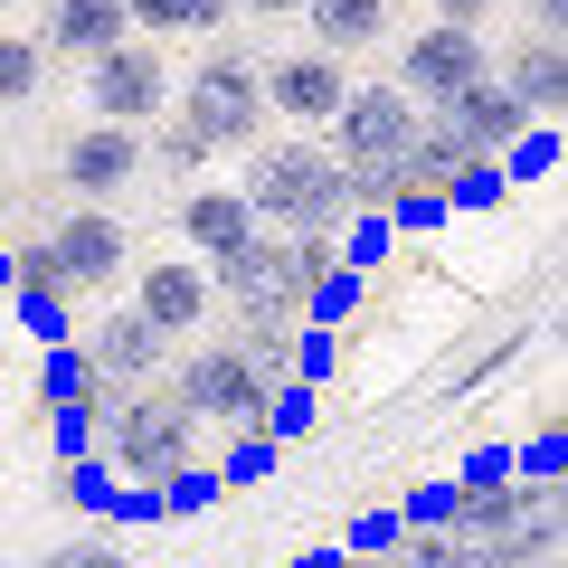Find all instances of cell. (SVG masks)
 <instances>
[{
    "label": "cell",
    "instance_id": "obj_1",
    "mask_svg": "<svg viewBox=\"0 0 568 568\" xmlns=\"http://www.w3.org/2000/svg\"><path fill=\"white\" fill-rule=\"evenodd\" d=\"M237 200L256 209V227H284V237H332L351 209V171L342 152H323V142H275V152H256V171L237 181Z\"/></svg>",
    "mask_w": 568,
    "mask_h": 568
},
{
    "label": "cell",
    "instance_id": "obj_2",
    "mask_svg": "<svg viewBox=\"0 0 568 568\" xmlns=\"http://www.w3.org/2000/svg\"><path fill=\"white\" fill-rule=\"evenodd\" d=\"M332 256H342V246L313 237V227H304V237H284V227H256V237H246L227 265H209V275H219V294H275V304L304 313V304H313V284L332 275Z\"/></svg>",
    "mask_w": 568,
    "mask_h": 568
},
{
    "label": "cell",
    "instance_id": "obj_3",
    "mask_svg": "<svg viewBox=\"0 0 568 568\" xmlns=\"http://www.w3.org/2000/svg\"><path fill=\"white\" fill-rule=\"evenodd\" d=\"M265 114H275V104H265V77L237 58V48L200 58V77L181 85V123L209 142V152H227V142H256V133H265Z\"/></svg>",
    "mask_w": 568,
    "mask_h": 568
},
{
    "label": "cell",
    "instance_id": "obj_4",
    "mask_svg": "<svg viewBox=\"0 0 568 568\" xmlns=\"http://www.w3.org/2000/svg\"><path fill=\"white\" fill-rule=\"evenodd\" d=\"M85 104H95V123H162L171 104V67L152 39H114L85 58Z\"/></svg>",
    "mask_w": 568,
    "mask_h": 568
},
{
    "label": "cell",
    "instance_id": "obj_5",
    "mask_svg": "<svg viewBox=\"0 0 568 568\" xmlns=\"http://www.w3.org/2000/svg\"><path fill=\"white\" fill-rule=\"evenodd\" d=\"M181 407L190 417H219V426H256L265 417V369L237 342H200L181 361Z\"/></svg>",
    "mask_w": 568,
    "mask_h": 568
},
{
    "label": "cell",
    "instance_id": "obj_6",
    "mask_svg": "<svg viewBox=\"0 0 568 568\" xmlns=\"http://www.w3.org/2000/svg\"><path fill=\"white\" fill-rule=\"evenodd\" d=\"M474 77H493V48H484V29L426 20L417 39L398 48V95H426V104H446L455 85H474Z\"/></svg>",
    "mask_w": 568,
    "mask_h": 568
},
{
    "label": "cell",
    "instance_id": "obj_7",
    "mask_svg": "<svg viewBox=\"0 0 568 568\" xmlns=\"http://www.w3.org/2000/svg\"><path fill=\"white\" fill-rule=\"evenodd\" d=\"M114 465L123 474H142V484H152V474H181L190 465V407L181 398H114Z\"/></svg>",
    "mask_w": 568,
    "mask_h": 568
},
{
    "label": "cell",
    "instance_id": "obj_8",
    "mask_svg": "<svg viewBox=\"0 0 568 568\" xmlns=\"http://www.w3.org/2000/svg\"><path fill=\"white\" fill-rule=\"evenodd\" d=\"M152 162V142H142V123H85L77 142H67V162H58V181L77 190L85 209H114L123 190H133V171Z\"/></svg>",
    "mask_w": 568,
    "mask_h": 568
},
{
    "label": "cell",
    "instance_id": "obj_9",
    "mask_svg": "<svg viewBox=\"0 0 568 568\" xmlns=\"http://www.w3.org/2000/svg\"><path fill=\"white\" fill-rule=\"evenodd\" d=\"M407 133H417V95H398V85H351V95L332 104L342 162H398Z\"/></svg>",
    "mask_w": 568,
    "mask_h": 568
},
{
    "label": "cell",
    "instance_id": "obj_10",
    "mask_svg": "<svg viewBox=\"0 0 568 568\" xmlns=\"http://www.w3.org/2000/svg\"><path fill=\"white\" fill-rule=\"evenodd\" d=\"M123 246H133V227H123L114 209H77V219H58V237H48V265H58L67 294H95V284L123 275Z\"/></svg>",
    "mask_w": 568,
    "mask_h": 568
},
{
    "label": "cell",
    "instance_id": "obj_11",
    "mask_svg": "<svg viewBox=\"0 0 568 568\" xmlns=\"http://www.w3.org/2000/svg\"><path fill=\"white\" fill-rule=\"evenodd\" d=\"M256 77H265V104H284L294 123H332V104L351 95V67L323 58V48H294V58L256 67Z\"/></svg>",
    "mask_w": 568,
    "mask_h": 568
},
{
    "label": "cell",
    "instance_id": "obj_12",
    "mask_svg": "<svg viewBox=\"0 0 568 568\" xmlns=\"http://www.w3.org/2000/svg\"><path fill=\"white\" fill-rule=\"evenodd\" d=\"M436 114H446V123H455V133H465V142H474V152H511V142H521V133H530V123H540V114H530V104H521V95H511V85H503V77H474V85H455V95H446V104H436Z\"/></svg>",
    "mask_w": 568,
    "mask_h": 568
},
{
    "label": "cell",
    "instance_id": "obj_13",
    "mask_svg": "<svg viewBox=\"0 0 568 568\" xmlns=\"http://www.w3.org/2000/svg\"><path fill=\"white\" fill-rule=\"evenodd\" d=\"M133 313L162 332V342L200 332V323H209V265H152V275H142V294H133Z\"/></svg>",
    "mask_w": 568,
    "mask_h": 568
},
{
    "label": "cell",
    "instance_id": "obj_14",
    "mask_svg": "<svg viewBox=\"0 0 568 568\" xmlns=\"http://www.w3.org/2000/svg\"><path fill=\"white\" fill-rule=\"evenodd\" d=\"M133 39V10L123 0H58L39 29V58H95V48Z\"/></svg>",
    "mask_w": 568,
    "mask_h": 568
},
{
    "label": "cell",
    "instance_id": "obj_15",
    "mask_svg": "<svg viewBox=\"0 0 568 568\" xmlns=\"http://www.w3.org/2000/svg\"><path fill=\"white\" fill-rule=\"evenodd\" d=\"M503 85L530 104V114H559V95H568V48H559V29H530L521 48H511V67H503Z\"/></svg>",
    "mask_w": 568,
    "mask_h": 568
},
{
    "label": "cell",
    "instance_id": "obj_16",
    "mask_svg": "<svg viewBox=\"0 0 568 568\" xmlns=\"http://www.w3.org/2000/svg\"><path fill=\"white\" fill-rule=\"evenodd\" d=\"M294 20H313V48L323 58H361V48L388 39V0H304Z\"/></svg>",
    "mask_w": 568,
    "mask_h": 568
},
{
    "label": "cell",
    "instance_id": "obj_17",
    "mask_svg": "<svg viewBox=\"0 0 568 568\" xmlns=\"http://www.w3.org/2000/svg\"><path fill=\"white\" fill-rule=\"evenodd\" d=\"M152 361H162V332L142 323V313H114V323L85 332V369L95 379H152Z\"/></svg>",
    "mask_w": 568,
    "mask_h": 568
},
{
    "label": "cell",
    "instance_id": "obj_18",
    "mask_svg": "<svg viewBox=\"0 0 568 568\" xmlns=\"http://www.w3.org/2000/svg\"><path fill=\"white\" fill-rule=\"evenodd\" d=\"M446 568H559V530L521 521V530H493V540H446Z\"/></svg>",
    "mask_w": 568,
    "mask_h": 568
},
{
    "label": "cell",
    "instance_id": "obj_19",
    "mask_svg": "<svg viewBox=\"0 0 568 568\" xmlns=\"http://www.w3.org/2000/svg\"><path fill=\"white\" fill-rule=\"evenodd\" d=\"M181 227H190V246H200L209 265H227L246 237H256V209L237 200V190H190V209H181Z\"/></svg>",
    "mask_w": 568,
    "mask_h": 568
},
{
    "label": "cell",
    "instance_id": "obj_20",
    "mask_svg": "<svg viewBox=\"0 0 568 568\" xmlns=\"http://www.w3.org/2000/svg\"><path fill=\"white\" fill-rule=\"evenodd\" d=\"M227 342H237L265 379H284V361H294V304H275V294H237V332H227Z\"/></svg>",
    "mask_w": 568,
    "mask_h": 568
},
{
    "label": "cell",
    "instance_id": "obj_21",
    "mask_svg": "<svg viewBox=\"0 0 568 568\" xmlns=\"http://www.w3.org/2000/svg\"><path fill=\"white\" fill-rule=\"evenodd\" d=\"M133 10V29H152V39H181V29H219L237 0H123Z\"/></svg>",
    "mask_w": 568,
    "mask_h": 568
},
{
    "label": "cell",
    "instance_id": "obj_22",
    "mask_svg": "<svg viewBox=\"0 0 568 568\" xmlns=\"http://www.w3.org/2000/svg\"><path fill=\"white\" fill-rule=\"evenodd\" d=\"M39 85H48V58H39V39L0 29V104H29Z\"/></svg>",
    "mask_w": 568,
    "mask_h": 568
},
{
    "label": "cell",
    "instance_id": "obj_23",
    "mask_svg": "<svg viewBox=\"0 0 568 568\" xmlns=\"http://www.w3.org/2000/svg\"><path fill=\"white\" fill-rule=\"evenodd\" d=\"M200 162H209V142L190 133V123H171L162 133V171H200Z\"/></svg>",
    "mask_w": 568,
    "mask_h": 568
},
{
    "label": "cell",
    "instance_id": "obj_24",
    "mask_svg": "<svg viewBox=\"0 0 568 568\" xmlns=\"http://www.w3.org/2000/svg\"><path fill=\"white\" fill-rule=\"evenodd\" d=\"M48 568H123V549H104V540H85V549H58Z\"/></svg>",
    "mask_w": 568,
    "mask_h": 568
},
{
    "label": "cell",
    "instance_id": "obj_25",
    "mask_svg": "<svg viewBox=\"0 0 568 568\" xmlns=\"http://www.w3.org/2000/svg\"><path fill=\"white\" fill-rule=\"evenodd\" d=\"M503 0H436V20H455V29H484Z\"/></svg>",
    "mask_w": 568,
    "mask_h": 568
},
{
    "label": "cell",
    "instance_id": "obj_26",
    "mask_svg": "<svg viewBox=\"0 0 568 568\" xmlns=\"http://www.w3.org/2000/svg\"><path fill=\"white\" fill-rule=\"evenodd\" d=\"M265 417H275V426H284V436H294V426H304V417H313V398H304V388H284V398H275V407H265Z\"/></svg>",
    "mask_w": 568,
    "mask_h": 568
},
{
    "label": "cell",
    "instance_id": "obj_27",
    "mask_svg": "<svg viewBox=\"0 0 568 568\" xmlns=\"http://www.w3.org/2000/svg\"><path fill=\"white\" fill-rule=\"evenodd\" d=\"M530 29H568V0H530Z\"/></svg>",
    "mask_w": 568,
    "mask_h": 568
},
{
    "label": "cell",
    "instance_id": "obj_28",
    "mask_svg": "<svg viewBox=\"0 0 568 568\" xmlns=\"http://www.w3.org/2000/svg\"><path fill=\"white\" fill-rule=\"evenodd\" d=\"M237 10H256V20H294L304 0H237Z\"/></svg>",
    "mask_w": 568,
    "mask_h": 568
},
{
    "label": "cell",
    "instance_id": "obj_29",
    "mask_svg": "<svg viewBox=\"0 0 568 568\" xmlns=\"http://www.w3.org/2000/svg\"><path fill=\"white\" fill-rule=\"evenodd\" d=\"M361 568H369V559H361Z\"/></svg>",
    "mask_w": 568,
    "mask_h": 568
}]
</instances>
